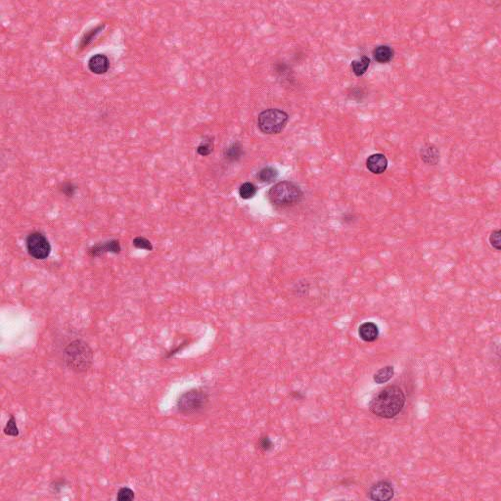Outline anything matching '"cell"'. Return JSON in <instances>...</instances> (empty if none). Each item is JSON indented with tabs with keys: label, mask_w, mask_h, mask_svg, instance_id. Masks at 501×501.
I'll return each instance as SVG.
<instances>
[{
	"label": "cell",
	"mask_w": 501,
	"mask_h": 501,
	"mask_svg": "<svg viewBox=\"0 0 501 501\" xmlns=\"http://www.w3.org/2000/svg\"><path fill=\"white\" fill-rule=\"evenodd\" d=\"M257 178L263 183H271L278 178V171L273 167H265L259 171Z\"/></svg>",
	"instance_id": "16"
},
{
	"label": "cell",
	"mask_w": 501,
	"mask_h": 501,
	"mask_svg": "<svg viewBox=\"0 0 501 501\" xmlns=\"http://www.w3.org/2000/svg\"><path fill=\"white\" fill-rule=\"evenodd\" d=\"M67 485H68L67 480L65 478H60V479H56L50 483V489H51L52 493L59 494V493H61V491Z\"/></svg>",
	"instance_id": "24"
},
{
	"label": "cell",
	"mask_w": 501,
	"mask_h": 501,
	"mask_svg": "<svg viewBox=\"0 0 501 501\" xmlns=\"http://www.w3.org/2000/svg\"><path fill=\"white\" fill-rule=\"evenodd\" d=\"M3 432L8 437H13V438L19 437L20 432H19V428L17 426V421H16V418L14 415H12V414L10 415V418L8 419V421L5 425Z\"/></svg>",
	"instance_id": "19"
},
{
	"label": "cell",
	"mask_w": 501,
	"mask_h": 501,
	"mask_svg": "<svg viewBox=\"0 0 501 501\" xmlns=\"http://www.w3.org/2000/svg\"><path fill=\"white\" fill-rule=\"evenodd\" d=\"M26 249L33 258L37 260L46 259L52 250L47 237L38 231L32 232L27 236Z\"/></svg>",
	"instance_id": "6"
},
{
	"label": "cell",
	"mask_w": 501,
	"mask_h": 501,
	"mask_svg": "<svg viewBox=\"0 0 501 501\" xmlns=\"http://www.w3.org/2000/svg\"><path fill=\"white\" fill-rule=\"evenodd\" d=\"M366 167L370 173L374 175H382L387 171L388 160L384 154H373L366 160Z\"/></svg>",
	"instance_id": "10"
},
{
	"label": "cell",
	"mask_w": 501,
	"mask_h": 501,
	"mask_svg": "<svg viewBox=\"0 0 501 501\" xmlns=\"http://www.w3.org/2000/svg\"><path fill=\"white\" fill-rule=\"evenodd\" d=\"M406 396L398 386H388L376 393L369 402L370 411L380 418L392 419L403 409Z\"/></svg>",
	"instance_id": "1"
},
{
	"label": "cell",
	"mask_w": 501,
	"mask_h": 501,
	"mask_svg": "<svg viewBox=\"0 0 501 501\" xmlns=\"http://www.w3.org/2000/svg\"><path fill=\"white\" fill-rule=\"evenodd\" d=\"M394 56V51L388 45H379L373 50V57L380 64L389 63Z\"/></svg>",
	"instance_id": "13"
},
{
	"label": "cell",
	"mask_w": 501,
	"mask_h": 501,
	"mask_svg": "<svg viewBox=\"0 0 501 501\" xmlns=\"http://www.w3.org/2000/svg\"><path fill=\"white\" fill-rule=\"evenodd\" d=\"M122 250V246L119 240L112 239L104 242H99L95 245H92L88 250L87 253L91 257H98L100 255H103L105 253H120Z\"/></svg>",
	"instance_id": "8"
},
{
	"label": "cell",
	"mask_w": 501,
	"mask_h": 501,
	"mask_svg": "<svg viewBox=\"0 0 501 501\" xmlns=\"http://www.w3.org/2000/svg\"><path fill=\"white\" fill-rule=\"evenodd\" d=\"M394 490L389 481H380L374 484L368 492V498L371 501H388L394 498Z\"/></svg>",
	"instance_id": "7"
},
{
	"label": "cell",
	"mask_w": 501,
	"mask_h": 501,
	"mask_svg": "<svg viewBox=\"0 0 501 501\" xmlns=\"http://www.w3.org/2000/svg\"><path fill=\"white\" fill-rule=\"evenodd\" d=\"M242 155H243L242 146L238 142L231 144L224 151V158L229 162L238 161L242 157Z\"/></svg>",
	"instance_id": "15"
},
{
	"label": "cell",
	"mask_w": 501,
	"mask_h": 501,
	"mask_svg": "<svg viewBox=\"0 0 501 501\" xmlns=\"http://www.w3.org/2000/svg\"><path fill=\"white\" fill-rule=\"evenodd\" d=\"M257 445H258V448L264 452L270 451L273 448V442L267 436H264V437L259 438Z\"/></svg>",
	"instance_id": "25"
},
{
	"label": "cell",
	"mask_w": 501,
	"mask_h": 501,
	"mask_svg": "<svg viewBox=\"0 0 501 501\" xmlns=\"http://www.w3.org/2000/svg\"><path fill=\"white\" fill-rule=\"evenodd\" d=\"M208 392L202 388H194L184 392L177 400V410L184 415H191L203 411L209 404Z\"/></svg>",
	"instance_id": "4"
},
{
	"label": "cell",
	"mask_w": 501,
	"mask_h": 501,
	"mask_svg": "<svg viewBox=\"0 0 501 501\" xmlns=\"http://www.w3.org/2000/svg\"><path fill=\"white\" fill-rule=\"evenodd\" d=\"M134 498H135L134 492L127 487L121 488L117 494L118 501H131L134 500Z\"/></svg>",
	"instance_id": "22"
},
{
	"label": "cell",
	"mask_w": 501,
	"mask_h": 501,
	"mask_svg": "<svg viewBox=\"0 0 501 501\" xmlns=\"http://www.w3.org/2000/svg\"><path fill=\"white\" fill-rule=\"evenodd\" d=\"M289 121V115L280 109H267L257 118V126L264 134L280 133Z\"/></svg>",
	"instance_id": "5"
},
{
	"label": "cell",
	"mask_w": 501,
	"mask_h": 501,
	"mask_svg": "<svg viewBox=\"0 0 501 501\" xmlns=\"http://www.w3.org/2000/svg\"><path fill=\"white\" fill-rule=\"evenodd\" d=\"M132 245H133L135 248H137V249H141V250H153V245H152L151 241H150V240H148V239H147V238H145V237H142V236H137V237H135V238L132 240Z\"/></svg>",
	"instance_id": "21"
},
{
	"label": "cell",
	"mask_w": 501,
	"mask_h": 501,
	"mask_svg": "<svg viewBox=\"0 0 501 501\" xmlns=\"http://www.w3.org/2000/svg\"><path fill=\"white\" fill-rule=\"evenodd\" d=\"M369 66H370V59H369V57H367L365 55L358 58V59L352 61V64H351L353 72L357 76H362L367 72Z\"/></svg>",
	"instance_id": "14"
},
{
	"label": "cell",
	"mask_w": 501,
	"mask_h": 501,
	"mask_svg": "<svg viewBox=\"0 0 501 501\" xmlns=\"http://www.w3.org/2000/svg\"><path fill=\"white\" fill-rule=\"evenodd\" d=\"M61 359L69 370L76 374H82L91 368L94 353L85 341L73 339L63 346Z\"/></svg>",
	"instance_id": "2"
},
{
	"label": "cell",
	"mask_w": 501,
	"mask_h": 501,
	"mask_svg": "<svg viewBox=\"0 0 501 501\" xmlns=\"http://www.w3.org/2000/svg\"><path fill=\"white\" fill-rule=\"evenodd\" d=\"M214 147V138L211 136H206L197 147V153L202 157H207L213 153Z\"/></svg>",
	"instance_id": "17"
},
{
	"label": "cell",
	"mask_w": 501,
	"mask_h": 501,
	"mask_svg": "<svg viewBox=\"0 0 501 501\" xmlns=\"http://www.w3.org/2000/svg\"><path fill=\"white\" fill-rule=\"evenodd\" d=\"M255 194H256V187L250 182L243 183L239 188V195L242 199L248 200V199L252 198Z\"/></svg>",
	"instance_id": "20"
},
{
	"label": "cell",
	"mask_w": 501,
	"mask_h": 501,
	"mask_svg": "<svg viewBox=\"0 0 501 501\" xmlns=\"http://www.w3.org/2000/svg\"><path fill=\"white\" fill-rule=\"evenodd\" d=\"M421 160L429 166H436L439 162V151L433 144H426L420 151Z\"/></svg>",
	"instance_id": "12"
},
{
	"label": "cell",
	"mask_w": 501,
	"mask_h": 501,
	"mask_svg": "<svg viewBox=\"0 0 501 501\" xmlns=\"http://www.w3.org/2000/svg\"><path fill=\"white\" fill-rule=\"evenodd\" d=\"M267 196L273 206L277 208H289L302 202L304 192L294 182L281 181L269 189Z\"/></svg>",
	"instance_id": "3"
},
{
	"label": "cell",
	"mask_w": 501,
	"mask_h": 501,
	"mask_svg": "<svg viewBox=\"0 0 501 501\" xmlns=\"http://www.w3.org/2000/svg\"><path fill=\"white\" fill-rule=\"evenodd\" d=\"M394 374V367L388 365L379 369L373 376V380L376 384H385L392 379Z\"/></svg>",
	"instance_id": "18"
},
{
	"label": "cell",
	"mask_w": 501,
	"mask_h": 501,
	"mask_svg": "<svg viewBox=\"0 0 501 501\" xmlns=\"http://www.w3.org/2000/svg\"><path fill=\"white\" fill-rule=\"evenodd\" d=\"M88 69L95 74H104L110 69V60L105 54H95L87 63Z\"/></svg>",
	"instance_id": "9"
},
{
	"label": "cell",
	"mask_w": 501,
	"mask_h": 501,
	"mask_svg": "<svg viewBox=\"0 0 501 501\" xmlns=\"http://www.w3.org/2000/svg\"><path fill=\"white\" fill-rule=\"evenodd\" d=\"M60 190L66 197L71 198L73 197V195L75 194L76 186L72 182H64L60 187Z\"/></svg>",
	"instance_id": "26"
},
{
	"label": "cell",
	"mask_w": 501,
	"mask_h": 501,
	"mask_svg": "<svg viewBox=\"0 0 501 501\" xmlns=\"http://www.w3.org/2000/svg\"><path fill=\"white\" fill-rule=\"evenodd\" d=\"M501 229H496L494 230L491 235H490V243L492 245V247L494 249H496L497 250H501Z\"/></svg>",
	"instance_id": "23"
},
{
	"label": "cell",
	"mask_w": 501,
	"mask_h": 501,
	"mask_svg": "<svg viewBox=\"0 0 501 501\" xmlns=\"http://www.w3.org/2000/svg\"><path fill=\"white\" fill-rule=\"evenodd\" d=\"M358 335L361 340L367 343H373L378 340L380 332L374 322H364L358 328Z\"/></svg>",
	"instance_id": "11"
}]
</instances>
